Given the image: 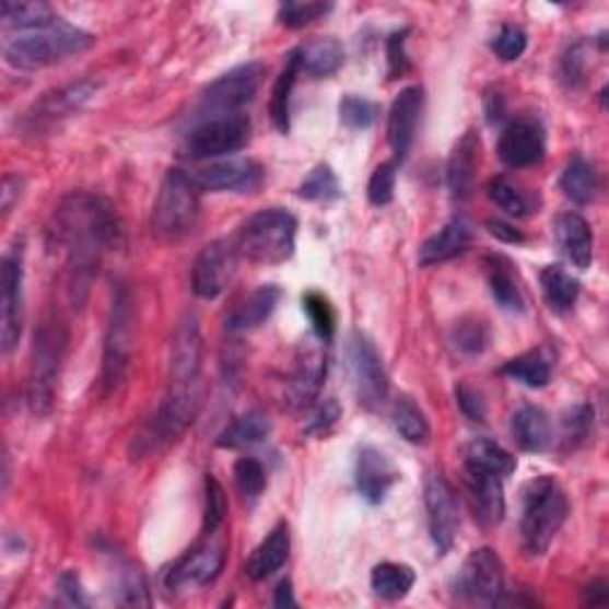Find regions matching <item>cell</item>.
<instances>
[{"label":"cell","mask_w":609,"mask_h":609,"mask_svg":"<svg viewBox=\"0 0 609 609\" xmlns=\"http://www.w3.org/2000/svg\"><path fill=\"white\" fill-rule=\"evenodd\" d=\"M593 426V408L588 405H581L572 412V417L566 419V433H570V438H586L588 431Z\"/></svg>","instance_id":"cell-58"},{"label":"cell","mask_w":609,"mask_h":609,"mask_svg":"<svg viewBox=\"0 0 609 609\" xmlns=\"http://www.w3.org/2000/svg\"><path fill=\"white\" fill-rule=\"evenodd\" d=\"M471 241V226L465 216H453L438 234L426 238L419 248V265L433 267L441 262H448L459 253H465Z\"/></svg>","instance_id":"cell-25"},{"label":"cell","mask_w":609,"mask_h":609,"mask_svg":"<svg viewBox=\"0 0 609 609\" xmlns=\"http://www.w3.org/2000/svg\"><path fill=\"white\" fill-rule=\"evenodd\" d=\"M483 262H485V277H489V286L495 303L503 309H510V313H522L524 293L514 265L505 255H485Z\"/></svg>","instance_id":"cell-29"},{"label":"cell","mask_w":609,"mask_h":609,"mask_svg":"<svg viewBox=\"0 0 609 609\" xmlns=\"http://www.w3.org/2000/svg\"><path fill=\"white\" fill-rule=\"evenodd\" d=\"M396 179H398V162H384V165H378L372 174L370 186H367V196L370 202L376 208H384L388 206L390 200L396 196Z\"/></svg>","instance_id":"cell-48"},{"label":"cell","mask_w":609,"mask_h":609,"mask_svg":"<svg viewBox=\"0 0 609 609\" xmlns=\"http://www.w3.org/2000/svg\"><path fill=\"white\" fill-rule=\"evenodd\" d=\"M58 593L65 605H72V607H86V598H84V588H81V581L79 574L67 570L60 574L58 578Z\"/></svg>","instance_id":"cell-56"},{"label":"cell","mask_w":609,"mask_h":609,"mask_svg":"<svg viewBox=\"0 0 609 609\" xmlns=\"http://www.w3.org/2000/svg\"><path fill=\"white\" fill-rule=\"evenodd\" d=\"M297 196L313 202H329L341 198V186H338L336 174L329 165H317L297 188Z\"/></svg>","instance_id":"cell-42"},{"label":"cell","mask_w":609,"mask_h":609,"mask_svg":"<svg viewBox=\"0 0 609 609\" xmlns=\"http://www.w3.org/2000/svg\"><path fill=\"white\" fill-rule=\"evenodd\" d=\"M560 186L564 196L574 200L576 206H588L598 194V172L584 155H574L566 162Z\"/></svg>","instance_id":"cell-36"},{"label":"cell","mask_w":609,"mask_h":609,"mask_svg":"<svg viewBox=\"0 0 609 609\" xmlns=\"http://www.w3.org/2000/svg\"><path fill=\"white\" fill-rule=\"evenodd\" d=\"M301 50H293L286 65L277 79V84L272 89V103H269V115H272L274 127L281 133L291 131V93L297 81V74H301Z\"/></svg>","instance_id":"cell-33"},{"label":"cell","mask_w":609,"mask_h":609,"mask_svg":"<svg viewBox=\"0 0 609 609\" xmlns=\"http://www.w3.org/2000/svg\"><path fill=\"white\" fill-rule=\"evenodd\" d=\"M269 433H272V422H269V417L260 410H250L246 414L236 417L234 422L216 436V445L224 450L248 448V445L262 443Z\"/></svg>","instance_id":"cell-31"},{"label":"cell","mask_w":609,"mask_h":609,"mask_svg":"<svg viewBox=\"0 0 609 609\" xmlns=\"http://www.w3.org/2000/svg\"><path fill=\"white\" fill-rule=\"evenodd\" d=\"M324 376H327V353H324V341L313 336L307 343L297 348L295 364L289 378L286 402L291 410H305L319 396Z\"/></svg>","instance_id":"cell-15"},{"label":"cell","mask_w":609,"mask_h":609,"mask_svg":"<svg viewBox=\"0 0 609 609\" xmlns=\"http://www.w3.org/2000/svg\"><path fill=\"white\" fill-rule=\"evenodd\" d=\"M462 481H465V493L471 505V512L473 517L479 519V524L485 526V529H491V526H497L503 522L505 517L503 477L465 462Z\"/></svg>","instance_id":"cell-18"},{"label":"cell","mask_w":609,"mask_h":609,"mask_svg":"<svg viewBox=\"0 0 609 609\" xmlns=\"http://www.w3.org/2000/svg\"><path fill=\"white\" fill-rule=\"evenodd\" d=\"M224 560L226 554L222 546H198L172 564V570L165 576V586L169 590L208 586L224 570Z\"/></svg>","instance_id":"cell-19"},{"label":"cell","mask_w":609,"mask_h":609,"mask_svg":"<svg viewBox=\"0 0 609 609\" xmlns=\"http://www.w3.org/2000/svg\"><path fill=\"white\" fill-rule=\"evenodd\" d=\"M408 36L410 30H402L390 34L386 40V56H388V79H400L405 72L410 70V60H408Z\"/></svg>","instance_id":"cell-52"},{"label":"cell","mask_w":609,"mask_h":609,"mask_svg":"<svg viewBox=\"0 0 609 609\" xmlns=\"http://www.w3.org/2000/svg\"><path fill=\"white\" fill-rule=\"evenodd\" d=\"M477 157H479V137L473 131L462 133L453 148V153L448 157V169H445V177H448V188L453 198L465 200L473 191V177H477Z\"/></svg>","instance_id":"cell-28"},{"label":"cell","mask_w":609,"mask_h":609,"mask_svg":"<svg viewBox=\"0 0 609 609\" xmlns=\"http://www.w3.org/2000/svg\"><path fill=\"white\" fill-rule=\"evenodd\" d=\"M554 367V353L550 348H536L505 362V367L500 370L512 382H519L529 388H543L550 382V374Z\"/></svg>","instance_id":"cell-32"},{"label":"cell","mask_w":609,"mask_h":609,"mask_svg":"<svg viewBox=\"0 0 609 609\" xmlns=\"http://www.w3.org/2000/svg\"><path fill=\"white\" fill-rule=\"evenodd\" d=\"M453 346L462 355H479L489 346V327L481 319H462L453 329Z\"/></svg>","instance_id":"cell-44"},{"label":"cell","mask_w":609,"mask_h":609,"mask_svg":"<svg viewBox=\"0 0 609 609\" xmlns=\"http://www.w3.org/2000/svg\"><path fill=\"white\" fill-rule=\"evenodd\" d=\"M540 289H543L546 303L550 305V309H554V313H566V309H572L581 291L578 281L560 265H550L540 272Z\"/></svg>","instance_id":"cell-37"},{"label":"cell","mask_w":609,"mask_h":609,"mask_svg":"<svg viewBox=\"0 0 609 609\" xmlns=\"http://www.w3.org/2000/svg\"><path fill=\"white\" fill-rule=\"evenodd\" d=\"M56 12L48 3H20V0H3L0 5V24L5 32H32L38 26L56 22Z\"/></svg>","instance_id":"cell-34"},{"label":"cell","mask_w":609,"mask_h":609,"mask_svg":"<svg viewBox=\"0 0 609 609\" xmlns=\"http://www.w3.org/2000/svg\"><path fill=\"white\" fill-rule=\"evenodd\" d=\"M609 600V586L607 581H593V584L584 590V602L595 607V605H605Z\"/></svg>","instance_id":"cell-60"},{"label":"cell","mask_w":609,"mask_h":609,"mask_svg":"<svg viewBox=\"0 0 609 609\" xmlns=\"http://www.w3.org/2000/svg\"><path fill=\"white\" fill-rule=\"evenodd\" d=\"M343 60H346L343 46L331 36L317 38L313 44L301 48V67L315 79H327L336 74L343 67Z\"/></svg>","instance_id":"cell-35"},{"label":"cell","mask_w":609,"mask_h":609,"mask_svg":"<svg viewBox=\"0 0 609 609\" xmlns=\"http://www.w3.org/2000/svg\"><path fill=\"white\" fill-rule=\"evenodd\" d=\"M50 248L67 257L70 267V297L81 307L89 286L98 272L101 257L107 248L119 246L121 224L110 202L101 196L74 191L67 196L52 214L48 229Z\"/></svg>","instance_id":"cell-1"},{"label":"cell","mask_w":609,"mask_h":609,"mask_svg":"<svg viewBox=\"0 0 609 609\" xmlns=\"http://www.w3.org/2000/svg\"><path fill=\"white\" fill-rule=\"evenodd\" d=\"M281 301V289L274 283H265V286L255 289L250 295L243 297V301L234 307V313L229 315L226 327L229 331H250L262 327V324L274 315V309Z\"/></svg>","instance_id":"cell-27"},{"label":"cell","mask_w":609,"mask_h":609,"mask_svg":"<svg viewBox=\"0 0 609 609\" xmlns=\"http://www.w3.org/2000/svg\"><path fill=\"white\" fill-rule=\"evenodd\" d=\"M250 139V119L246 115H229L206 119L188 133L181 155L188 160L224 157L241 151Z\"/></svg>","instance_id":"cell-9"},{"label":"cell","mask_w":609,"mask_h":609,"mask_svg":"<svg viewBox=\"0 0 609 609\" xmlns=\"http://www.w3.org/2000/svg\"><path fill=\"white\" fill-rule=\"evenodd\" d=\"M465 462L481 467L485 471H493L503 479L517 469V457H512L503 445H497L489 438H473L465 450Z\"/></svg>","instance_id":"cell-39"},{"label":"cell","mask_w":609,"mask_h":609,"mask_svg":"<svg viewBox=\"0 0 609 609\" xmlns=\"http://www.w3.org/2000/svg\"><path fill=\"white\" fill-rule=\"evenodd\" d=\"M98 91V84L93 81H74V84H67L62 89H56L46 93L44 98L36 101L30 110L22 117V129L30 133H44L52 131L62 119L77 115L81 107H84L93 93Z\"/></svg>","instance_id":"cell-12"},{"label":"cell","mask_w":609,"mask_h":609,"mask_svg":"<svg viewBox=\"0 0 609 609\" xmlns=\"http://www.w3.org/2000/svg\"><path fill=\"white\" fill-rule=\"evenodd\" d=\"M338 113H341V121L348 129H370L376 117H378V107L360 96H346L338 105Z\"/></svg>","instance_id":"cell-49"},{"label":"cell","mask_w":609,"mask_h":609,"mask_svg":"<svg viewBox=\"0 0 609 609\" xmlns=\"http://www.w3.org/2000/svg\"><path fill=\"white\" fill-rule=\"evenodd\" d=\"M348 367L353 376L355 396L362 408L378 410L388 398V374L378 350L364 333H353L348 341Z\"/></svg>","instance_id":"cell-11"},{"label":"cell","mask_w":609,"mask_h":609,"mask_svg":"<svg viewBox=\"0 0 609 609\" xmlns=\"http://www.w3.org/2000/svg\"><path fill=\"white\" fill-rule=\"evenodd\" d=\"M93 46V36L79 26L56 20L52 24L38 26L32 32H20L8 36L3 44V56L8 65L17 70H44L70 56H79Z\"/></svg>","instance_id":"cell-2"},{"label":"cell","mask_w":609,"mask_h":609,"mask_svg":"<svg viewBox=\"0 0 609 609\" xmlns=\"http://www.w3.org/2000/svg\"><path fill=\"white\" fill-rule=\"evenodd\" d=\"M274 605H277V607H295V598H293V586H291V581H281V584L277 586Z\"/></svg>","instance_id":"cell-61"},{"label":"cell","mask_w":609,"mask_h":609,"mask_svg":"<svg viewBox=\"0 0 609 609\" xmlns=\"http://www.w3.org/2000/svg\"><path fill=\"white\" fill-rule=\"evenodd\" d=\"M424 110V91L422 86H408L398 93V98L390 105L388 113V143L396 155V162L408 157L414 143V133L419 117Z\"/></svg>","instance_id":"cell-22"},{"label":"cell","mask_w":609,"mask_h":609,"mask_svg":"<svg viewBox=\"0 0 609 609\" xmlns=\"http://www.w3.org/2000/svg\"><path fill=\"white\" fill-rule=\"evenodd\" d=\"M459 598L479 605H497L505 595V564L491 548L469 552L462 570L455 576Z\"/></svg>","instance_id":"cell-10"},{"label":"cell","mask_w":609,"mask_h":609,"mask_svg":"<svg viewBox=\"0 0 609 609\" xmlns=\"http://www.w3.org/2000/svg\"><path fill=\"white\" fill-rule=\"evenodd\" d=\"M303 309L307 313L309 321H313L315 336H319L324 343H329L333 329H336V317H333V309L327 297H324L321 293L309 291L307 295H303Z\"/></svg>","instance_id":"cell-47"},{"label":"cell","mask_w":609,"mask_h":609,"mask_svg":"<svg viewBox=\"0 0 609 609\" xmlns=\"http://www.w3.org/2000/svg\"><path fill=\"white\" fill-rule=\"evenodd\" d=\"M265 79V65L262 62H248L234 67L232 72L222 74L208 91L200 96L198 113L208 119L214 117H229L238 115L243 105H248L255 93L260 91Z\"/></svg>","instance_id":"cell-8"},{"label":"cell","mask_w":609,"mask_h":609,"mask_svg":"<svg viewBox=\"0 0 609 609\" xmlns=\"http://www.w3.org/2000/svg\"><path fill=\"white\" fill-rule=\"evenodd\" d=\"M202 367V336L196 317H186L172 338L169 384L200 386Z\"/></svg>","instance_id":"cell-21"},{"label":"cell","mask_w":609,"mask_h":609,"mask_svg":"<svg viewBox=\"0 0 609 609\" xmlns=\"http://www.w3.org/2000/svg\"><path fill=\"white\" fill-rule=\"evenodd\" d=\"M512 436L526 453L548 450L552 443L550 417L536 405H524L512 417Z\"/></svg>","instance_id":"cell-30"},{"label":"cell","mask_w":609,"mask_h":609,"mask_svg":"<svg viewBox=\"0 0 609 609\" xmlns=\"http://www.w3.org/2000/svg\"><path fill=\"white\" fill-rule=\"evenodd\" d=\"M117 602L125 607H148L151 605V588H148L145 574L133 566L131 562H125L117 566Z\"/></svg>","instance_id":"cell-41"},{"label":"cell","mask_w":609,"mask_h":609,"mask_svg":"<svg viewBox=\"0 0 609 609\" xmlns=\"http://www.w3.org/2000/svg\"><path fill=\"white\" fill-rule=\"evenodd\" d=\"M586 74V52L584 46L576 44L570 50L564 52L562 58V79L566 81L570 86H578L581 81H584Z\"/></svg>","instance_id":"cell-54"},{"label":"cell","mask_w":609,"mask_h":609,"mask_svg":"<svg viewBox=\"0 0 609 609\" xmlns=\"http://www.w3.org/2000/svg\"><path fill=\"white\" fill-rule=\"evenodd\" d=\"M238 248L236 241H214L210 246L200 250L194 262V293L198 297H212L222 295L229 286V281L234 279L236 265H238Z\"/></svg>","instance_id":"cell-17"},{"label":"cell","mask_w":609,"mask_h":609,"mask_svg":"<svg viewBox=\"0 0 609 609\" xmlns=\"http://www.w3.org/2000/svg\"><path fill=\"white\" fill-rule=\"evenodd\" d=\"M226 519V493L212 473L206 477V510H202V534L212 536Z\"/></svg>","instance_id":"cell-45"},{"label":"cell","mask_w":609,"mask_h":609,"mask_svg":"<svg viewBox=\"0 0 609 609\" xmlns=\"http://www.w3.org/2000/svg\"><path fill=\"white\" fill-rule=\"evenodd\" d=\"M457 402L459 410H462L473 422H483L485 419V400L477 388H471L467 384L457 386Z\"/></svg>","instance_id":"cell-55"},{"label":"cell","mask_w":609,"mask_h":609,"mask_svg":"<svg viewBox=\"0 0 609 609\" xmlns=\"http://www.w3.org/2000/svg\"><path fill=\"white\" fill-rule=\"evenodd\" d=\"M133 348V301L125 283L113 291L110 315H107L105 346H103V386L113 394L121 386L129 370Z\"/></svg>","instance_id":"cell-7"},{"label":"cell","mask_w":609,"mask_h":609,"mask_svg":"<svg viewBox=\"0 0 609 609\" xmlns=\"http://www.w3.org/2000/svg\"><path fill=\"white\" fill-rule=\"evenodd\" d=\"M297 222L289 210L269 208L253 214L236 236L238 255L255 265H281L295 250Z\"/></svg>","instance_id":"cell-6"},{"label":"cell","mask_w":609,"mask_h":609,"mask_svg":"<svg viewBox=\"0 0 609 609\" xmlns=\"http://www.w3.org/2000/svg\"><path fill=\"white\" fill-rule=\"evenodd\" d=\"M489 232H491L495 238L505 241V243H522V241H524L522 232H517V229H514L512 224L500 222V220H491V222H489Z\"/></svg>","instance_id":"cell-59"},{"label":"cell","mask_w":609,"mask_h":609,"mask_svg":"<svg viewBox=\"0 0 609 609\" xmlns=\"http://www.w3.org/2000/svg\"><path fill=\"white\" fill-rule=\"evenodd\" d=\"M22 191H24V179L20 174H5L3 186H0V208H3V214H10L12 208L17 206Z\"/></svg>","instance_id":"cell-57"},{"label":"cell","mask_w":609,"mask_h":609,"mask_svg":"<svg viewBox=\"0 0 609 609\" xmlns=\"http://www.w3.org/2000/svg\"><path fill=\"white\" fill-rule=\"evenodd\" d=\"M398 481V471L390 465V459L374 448V445H364L355 459V485L358 493L367 500L370 505H382L390 485Z\"/></svg>","instance_id":"cell-23"},{"label":"cell","mask_w":609,"mask_h":609,"mask_svg":"<svg viewBox=\"0 0 609 609\" xmlns=\"http://www.w3.org/2000/svg\"><path fill=\"white\" fill-rule=\"evenodd\" d=\"M200 214V188L194 174L169 169L162 179L151 214V229L160 241H181L194 232Z\"/></svg>","instance_id":"cell-5"},{"label":"cell","mask_w":609,"mask_h":609,"mask_svg":"<svg viewBox=\"0 0 609 609\" xmlns=\"http://www.w3.org/2000/svg\"><path fill=\"white\" fill-rule=\"evenodd\" d=\"M554 238H558V246L566 260L576 269L584 272V269L590 267L595 238L590 224L578 212H562L558 220H554Z\"/></svg>","instance_id":"cell-24"},{"label":"cell","mask_w":609,"mask_h":609,"mask_svg":"<svg viewBox=\"0 0 609 609\" xmlns=\"http://www.w3.org/2000/svg\"><path fill=\"white\" fill-rule=\"evenodd\" d=\"M234 479L241 495L248 500V503H255L257 497L262 495L265 485H267V473L265 467L257 462L255 457H241L236 467H234Z\"/></svg>","instance_id":"cell-46"},{"label":"cell","mask_w":609,"mask_h":609,"mask_svg":"<svg viewBox=\"0 0 609 609\" xmlns=\"http://www.w3.org/2000/svg\"><path fill=\"white\" fill-rule=\"evenodd\" d=\"M0 348L3 353H12L17 348L24 324V262H22V248H12L5 253L3 265H0Z\"/></svg>","instance_id":"cell-13"},{"label":"cell","mask_w":609,"mask_h":609,"mask_svg":"<svg viewBox=\"0 0 609 609\" xmlns=\"http://www.w3.org/2000/svg\"><path fill=\"white\" fill-rule=\"evenodd\" d=\"M341 417V405H338L336 398H327L321 400L317 408L309 414L307 424H305V433L307 436H315V433H327Z\"/></svg>","instance_id":"cell-53"},{"label":"cell","mask_w":609,"mask_h":609,"mask_svg":"<svg viewBox=\"0 0 609 609\" xmlns=\"http://www.w3.org/2000/svg\"><path fill=\"white\" fill-rule=\"evenodd\" d=\"M526 44H529V38H526V32L522 26L505 24L493 40V50L503 62H514L524 56Z\"/></svg>","instance_id":"cell-51"},{"label":"cell","mask_w":609,"mask_h":609,"mask_svg":"<svg viewBox=\"0 0 609 609\" xmlns=\"http://www.w3.org/2000/svg\"><path fill=\"white\" fill-rule=\"evenodd\" d=\"M394 426L400 433V436L414 443V445H422L431 438V424L424 414V410L419 408V405L410 398V396H400L394 402Z\"/></svg>","instance_id":"cell-40"},{"label":"cell","mask_w":609,"mask_h":609,"mask_svg":"<svg viewBox=\"0 0 609 609\" xmlns=\"http://www.w3.org/2000/svg\"><path fill=\"white\" fill-rule=\"evenodd\" d=\"M414 570L400 562H382L372 572V590L384 600H402L414 586Z\"/></svg>","instance_id":"cell-38"},{"label":"cell","mask_w":609,"mask_h":609,"mask_svg":"<svg viewBox=\"0 0 609 609\" xmlns=\"http://www.w3.org/2000/svg\"><path fill=\"white\" fill-rule=\"evenodd\" d=\"M566 517H570V500H566L558 481L540 477L526 485L519 519L524 552L531 558L546 554Z\"/></svg>","instance_id":"cell-3"},{"label":"cell","mask_w":609,"mask_h":609,"mask_svg":"<svg viewBox=\"0 0 609 609\" xmlns=\"http://www.w3.org/2000/svg\"><path fill=\"white\" fill-rule=\"evenodd\" d=\"M67 343H70V333L58 315H48L36 327L30 370V405L36 414H46L52 408Z\"/></svg>","instance_id":"cell-4"},{"label":"cell","mask_w":609,"mask_h":609,"mask_svg":"<svg viewBox=\"0 0 609 609\" xmlns=\"http://www.w3.org/2000/svg\"><path fill=\"white\" fill-rule=\"evenodd\" d=\"M424 503L429 514V531L433 546L441 554L448 552L457 538L459 529V512L457 495L448 479L441 471H431L424 483Z\"/></svg>","instance_id":"cell-14"},{"label":"cell","mask_w":609,"mask_h":609,"mask_svg":"<svg viewBox=\"0 0 609 609\" xmlns=\"http://www.w3.org/2000/svg\"><path fill=\"white\" fill-rule=\"evenodd\" d=\"M489 198L510 216H526V214L536 212L531 208L529 196H526L522 188H517L512 181H507L505 177H495L489 181Z\"/></svg>","instance_id":"cell-43"},{"label":"cell","mask_w":609,"mask_h":609,"mask_svg":"<svg viewBox=\"0 0 609 609\" xmlns=\"http://www.w3.org/2000/svg\"><path fill=\"white\" fill-rule=\"evenodd\" d=\"M497 155L512 169L534 167L546 155V133L534 119H517L505 127L497 141Z\"/></svg>","instance_id":"cell-20"},{"label":"cell","mask_w":609,"mask_h":609,"mask_svg":"<svg viewBox=\"0 0 609 609\" xmlns=\"http://www.w3.org/2000/svg\"><path fill=\"white\" fill-rule=\"evenodd\" d=\"M200 191L212 194H253L265 181L260 162L250 157H222L194 174Z\"/></svg>","instance_id":"cell-16"},{"label":"cell","mask_w":609,"mask_h":609,"mask_svg":"<svg viewBox=\"0 0 609 609\" xmlns=\"http://www.w3.org/2000/svg\"><path fill=\"white\" fill-rule=\"evenodd\" d=\"M289 552H291V529L286 522H281L267 534L262 543L253 550L250 560L246 564V574L253 581L269 578L286 564Z\"/></svg>","instance_id":"cell-26"},{"label":"cell","mask_w":609,"mask_h":609,"mask_svg":"<svg viewBox=\"0 0 609 609\" xmlns=\"http://www.w3.org/2000/svg\"><path fill=\"white\" fill-rule=\"evenodd\" d=\"M331 3H283L279 8V20L289 30H301V26L313 24L315 20L331 12Z\"/></svg>","instance_id":"cell-50"}]
</instances>
